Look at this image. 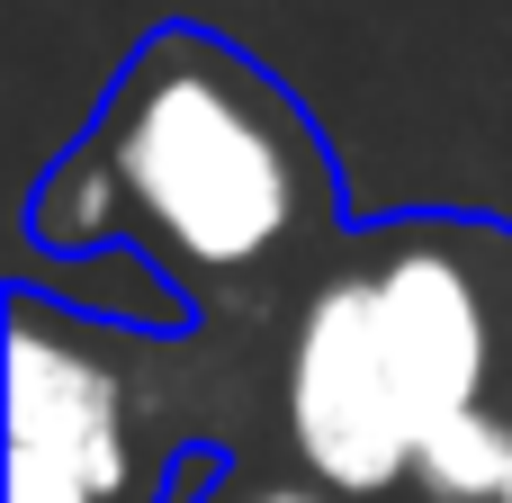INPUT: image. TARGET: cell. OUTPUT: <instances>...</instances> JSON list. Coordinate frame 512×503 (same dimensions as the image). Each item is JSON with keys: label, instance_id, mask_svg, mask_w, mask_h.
I'll return each instance as SVG.
<instances>
[{"label": "cell", "instance_id": "6da1fadb", "mask_svg": "<svg viewBox=\"0 0 512 503\" xmlns=\"http://www.w3.org/2000/svg\"><path fill=\"white\" fill-rule=\"evenodd\" d=\"M90 144L171 279H252L333 216V162L306 108L207 27L144 36Z\"/></svg>", "mask_w": 512, "mask_h": 503}, {"label": "cell", "instance_id": "7a4b0ae2", "mask_svg": "<svg viewBox=\"0 0 512 503\" xmlns=\"http://www.w3.org/2000/svg\"><path fill=\"white\" fill-rule=\"evenodd\" d=\"M279 414H288V450L306 468V486L342 503H378L414 486V405L396 387L387 333H378V279L342 270L297 306L288 333V378H279Z\"/></svg>", "mask_w": 512, "mask_h": 503}, {"label": "cell", "instance_id": "3957f363", "mask_svg": "<svg viewBox=\"0 0 512 503\" xmlns=\"http://www.w3.org/2000/svg\"><path fill=\"white\" fill-rule=\"evenodd\" d=\"M9 459L63 468L72 486H90L99 503H126L144 486L135 459V396L117 369V333L63 315L54 297H36L27 279L9 288Z\"/></svg>", "mask_w": 512, "mask_h": 503}, {"label": "cell", "instance_id": "277c9868", "mask_svg": "<svg viewBox=\"0 0 512 503\" xmlns=\"http://www.w3.org/2000/svg\"><path fill=\"white\" fill-rule=\"evenodd\" d=\"M369 279H378V333H387V360H396V387H405L414 423L432 432V423L486 405L495 306H486L477 261L450 234H405V243H387V261Z\"/></svg>", "mask_w": 512, "mask_h": 503}, {"label": "cell", "instance_id": "5b68a950", "mask_svg": "<svg viewBox=\"0 0 512 503\" xmlns=\"http://www.w3.org/2000/svg\"><path fill=\"white\" fill-rule=\"evenodd\" d=\"M63 279L45 288V279H27L36 297H54L63 315H81V324H99V333H117V342H135V333H180L189 324V297L171 288V270L144 252V243H117V252H90V261H54Z\"/></svg>", "mask_w": 512, "mask_h": 503}, {"label": "cell", "instance_id": "8992f818", "mask_svg": "<svg viewBox=\"0 0 512 503\" xmlns=\"http://www.w3.org/2000/svg\"><path fill=\"white\" fill-rule=\"evenodd\" d=\"M27 243H36L45 261H90V252L135 243L126 189H117V171H108L99 144H72V153L36 180V198H27Z\"/></svg>", "mask_w": 512, "mask_h": 503}, {"label": "cell", "instance_id": "52a82bcc", "mask_svg": "<svg viewBox=\"0 0 512 503\" xmlns=\"http://www.w3.org/2000/svg\"><path fill=\"white\" fill-rule=\"evenodd\" d=\"M512 486V423L495 405H468L414 441V495L423 503H504Z\"/></svg>", "mask_w": 512, "mask_h": 503}, {"label": "cell", "instance_id": "ba28073f", "mask_svg": "<svg viewBox=\"0 0 512 503\" xmlns=\"http://www.w3.org/2000/svg\"><path fill=\"white\" fill-rule=\"evenodd\" d=\"M9 503H99L90 486H72L63 468H36V459H9Z\"/></svg>", "mask_w": 512, "mask_h": 503}, {"label": "cell", "instance_id": "9c48e42d", "mask_svg": "<svg viewBox=\"0 0 512 503\" xmlns=\"http://www.w3.org/2000/svg\"><path fill=\"white\" fill-rule=\"evenodd\" d=\"M225 503H342V495H324V486H243V495H225Z\"/></svg>", "mask_w": 512, "mask_h": 503}, {"label": "cell", "instance_id": "30bf717a", "mask_svg": "<svg viewBox=\"0 0 512 503\" xmlns=\"http://www.w3.org/2000/svg\"><path fill=\"white\" fill-rule=\"evenodd\" d=\"M504 503H512V486H504Z\"/></svg>", "mask_w": 512, "mask_h": 503}]
</instances>
